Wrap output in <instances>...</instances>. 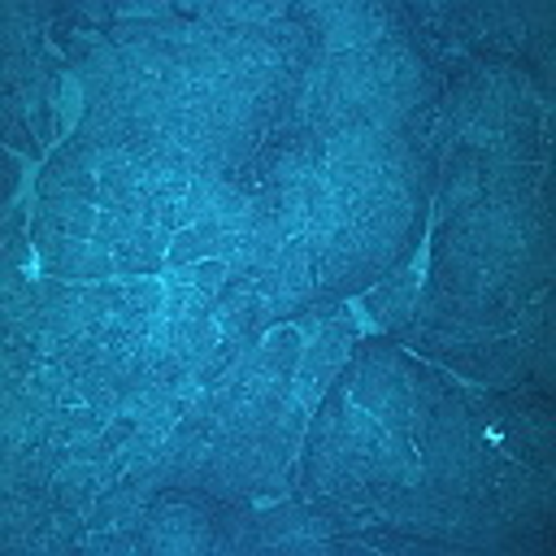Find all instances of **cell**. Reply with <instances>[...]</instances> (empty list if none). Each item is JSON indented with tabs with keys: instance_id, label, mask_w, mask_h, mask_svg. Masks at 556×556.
<instances>
[{
	"instance_id": "obj_4",
	"label": "cell",
	"mask_w": 556,
	"mask_h": 556,
	"mask_svg": "<svg viewBox=\"0 0 556 556\" xmlns=\"http://www.w3.org/2000/svg\"><path fill=\"white\" fill-rule=\"evenodd\" d=\"M169 243H174V235H161V230H152V226H139L122 248H113V274H117L122 282L165 274V252H169Z\"/></svg>"
},
{
	"instance_id": "obj_9",
	"label": "cell",
	"mask_w": 556,
	"mask_h": 556,
	"mask_svg": "<svg viewBox=\"0 0 556 556\" xmlns=\"http://www.w3.org/2000/svg\"><path fill=\"white\" fill-rule=\"evenodd\" d=\"M122 304L143 308V313H161L165 308V278H130Z\"/></svg>"
},
{
	"instance_id": "obj_10",
	"label": "cell",
	"mask_w": 556,
	"mask_h": 556,
	"mask_svg": "<svg viewBox=\"0 0 556 556\" xmlns=\"http://www.w3.org/2000/svg\"><path fill=\"white\" fill-rule=\"evenodd\" d=\"M222 282H226V261H217V256L195 261V287H200L204 295H217Z\"/></svg>"
},
{
	"instance_id": "obj_7",
	"label": "cell",
	"mask_w": 556,
	"mask_h": 556,
	"mask_svg": "<svg viewBox=\"0 0 556 556\" xmlns=\"http://www.w3.org/2000/svg\"><path fill=\"white\" fill-rule=\"evenodd\" d=\"M169 321L178 317H200L208 313L213 317V295H204L195 282H165V308H161Z\"/></svg>"
},
{
	"instance_id": "obj_8",
	"label": "cell",
	"mask_w": 556,
	"mask_h": 556,
	"mask_svg": "<svg viewBox=\"0 0 556 556\" xmlns=\"http://www.w3.org/2000/svg\"><path fill=\"white\" fill-rule=\"evenodd\" d=\"M135 230H139V217H135V213H126V208H100V217H96V235H91V239H96L100 248L113 252V248H122Z\"/></svg>"
},
{
	"instance_id": "obj_3",
	"label": "cell",
	"mask_w": 556,
	"mask_h": 556,
	"mask_svg": "<svg viewBox=\"0 0 556 556\" xmlns=\"http://www.w3.org/2000/svg\"><path fill=\"white\" fill-rule=\"evenodd\" d=\"M143 543L156 552H200L208 547V521L191 508H152Z\"/></svg>"
},
{
	"instance_id": "obj_2",
	"label": "cell",
	"mask_w": 556,
	"mask_h": 556,
	"mask_svg": "<svg viewBox=\"0 0 556 556\" xmlns=\"http://www.w3.org/2000/svg\"><path fill=\"white\" fill-rule=\"evenodd\" d=\"M39 195H78V200H100V174L91 165V143L83 135H70L35 174Z\"/></svg>"
},
{
	"instance_id": "obj_5",
	"label": "cell",
	"mask_w": 556,
	"mask_h": 556,
	"mask_svg": "<svg viewBox=\"0 0 556 556\" xmlns=\"http://www.w3.org/2000/svg\"><path fill=\"white\" fill-rule=\"evenodd\" d=\"M30 217H35V222H43V226H52L56 235H70V239H91V235H96L100 204L78 200V195H39Z\"/></svg>"
},
{
	"instance_id": "obj_1",
	"label": "cell",
	"mask_w": 556,
	"mask_h": 556,
	"mask_svg": "<svg viewBox=\"0 0 556 556\" xmlns=\"http://www.w3.org/2000/svg\"><path fill=\"white\" fill-rule=\"evenodd\" d=\"M352 339H356L352 313H334V317H326L321 330L304 343L300 365H295V400H300L304 408H313V404L321 400L326 382H334V374H339L343 361H348Z\"/></svg>"
},
{
	"instance_id": "obj_6",
	"label": "cell",
	"mask_w": 556,
	"mask_h": 556,
	"mask_svg": "<svg viewBox=\"0 0 556 556\" xmlns=\"http://www.w3.org/2000/svg\"><path fill=\"white\" fill-rule=\"evenodd\" d=\"M300 352H304V326H274V330L256 343V374L295 378Z\"/></svg>"
}]
</instances>
